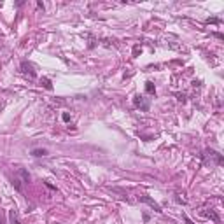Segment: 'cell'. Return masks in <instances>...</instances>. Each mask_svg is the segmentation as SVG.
<instances>
[{
  "instance_id": "7a4b0ae2",
  "label": "cell",
  "mask_w": 224,
  "mask_h": 224,
  "mask_svg": "<svg viewBox=\"0 0 224 224\" xmlns=\"http://www.w3.org/2000/svg\"><path fill=\"white\" fill-rule=\"evenodd\" d=\"M140 201H145V203H149V205H151V207H152L156 212H161V207H159V205L154 201V200H152V198H149V196H140Z\"/></svg>"
},
{
  "instance_id": "4fadbf2b",
  "label": "cell",
  "mask_w": 224,
  "mask_h": 224,
  "mask_svg": "<svg viewBox=\"0 0 224 224\" xmlns=\"http://www.w3.org/2000/svg\"><path fill=\"white\" fill-rule=\"evenodd\" d=\"M63 121H65V123H68V121H70V116H68L67 112H65V114H63Z\"/></svg>"
},
{
  "instance_id": "5bb4252c",
  "label": "cell",
  "mask_w": 224,
  "mask_h": 224,
  "mask_svg": "<svg viewBox=\"0 0 224 224\" xmlns=\"http://www.w3.org/2000/svg\"><path fill=\"white\" fill-rule=\"evenodd\" d=\"M184 221H186V224H193V221H191V219H187L186 215H184Z\"/></svg>"
},
{
  "instance_id": "30bf717a",
  "label": "cell",
  "mask_w": 224,
  "mask_h": 224,
  "mask_svg": "<svg viewBox=\"0 0 224 224\" xmlns=\"http://www.w3.org/2000/svg\"><path fill=\"white\" fill-rule=\"evenodd\" d=\"M205 215H207V217H212L215 223H219V215H217V214H214V212H205Z\"/></svg>"
},
{
  "instance_id": "6da1fadb",
  "label": "cell",
  "mask_w": 224,
  "mask_h": 224,
  "mask_svg": "<svg viewBox=\"0 0 224 224\" xmlns=\"http://www.w3.org/2000/svg\"><path fill=\"white\" fill-rule=\"evenodd\" d=\"M203 158H205V163H212V159H214L215 165H223V161H224L223 156L219 152H215V151H205Z\"/></svg>"
},
{
  "instance_id": "8fae6325",
  "label": "cell",
  "mask_w": 224,
  "mask_h": 224,
  "mask_svg": "<svg viewBox=\"0 0 224 224\" xmlns=\"http://www.w3.org/2000/svg\"><path fill=\"white\" fill-rule=\"evenodd\" d=\"M42 84H44L46 89H53V84H51V81L49 79H42Z\"/></svg>"
},
{
  "instance_id": "9c48e42d",
  "label": "cell",
  "mask_w": 224,
  "mask_h": 224,
  "mask_svg": "<svg viewBox=\"0 0 224 224\" xmlns=\"http://www.w3.org/2000/svg\"><path fill=\"white\" fill-rule=\"evenodd\" d=\"M13 184H14V187H16L18 191H21V180H19L18 177H14L13 179Z\"/></svg>"
},
{
  "instance_id": "5b68a950",
  "label": "cell",
  "mask_w": 224,
  "mask_h": 224,
  "mask_svg": "<svg viewBox=\"0 0 224 224\" xmlns=\"http://www.w3.org/2000/svg\"><path fill=\"white\" fill-rule=\"evenodd\" d=\"M32 156H35V158L47 156V151H46V149H33V151H32Z\"/></svg>"
},
{
  "instance_id": "ba28073f",
  "label": "cell",
  "mask_w": 224,
  "mask_h": 224,
  "mask_svg": "<svg viewBox=\"0 0 224 224\" xmlns=\"http://www.w3.org/2000/svg\"><path fill=\"white\" fill-rule=\"evenodd\" d=\"M9 217H11V223H13V224H21V223H19V219H18V214H16V210H11V212H9Z\"/></svg>"
},
{
  "instance_id": "3957f363",
  "label": "cell",
  "mask_w": 224,
  "mask_h": 224,
  "mask_svg": "<svg viewBox=\"0 0 224 224\" xmlns=\"http://www.w3.org/2000/svg\"><path fill=\"white\" fill-rule=\"evenodd\" d=\"M133 103H135V105H137V107H142L144 110H147V109H149V105H147V103H145V102H144V96H140V95H137V96H135V100H133Z\"/></svg>"
},
{
  "instance_id": "9a60e30c",
  "label": "cell",
  "mask_w": 224,
  "mask_h": 224,
  "mask_svg": "<svg viewBox=\"0 0 224 224\" xmlns=\"http://www.w3.org/2000/svg\"><path fill=\"white\" fill-rule=\"evenodd\" d=\"M0 224H5V223H4V219H2V217H0Z\"/></svg>"
},
{
  "instance_id": "277c9868",
  "label": "cell",
  "mask_w": 224,
  "mask_h": 224,
  "mask_svg": "<svg viewBox=\"0 0 224 224\" xmlns=\"http://www.w3.org/2000/svg\"><path fill=\"white\" fill-rule=\"evenodd\" d=\"M21 68H23V72H25V74H28L30 77H35V72L32 70V65H30V63L23 61V63H21Z\"/></svg>"
},
{
  "instance_id": "8992f818",
  "label": "cell",
  "mask_w": 224,
  "mask_h": 224,
  "mask_svg": "<svg viewBox=\"0 0 224 224\" xmlns=\"http://www.w3.org/2000/svg\"><path fill=\"white\" fill-rule=\"evenodd\" d=\"M145 91L149 93V95H154V93H156V88H154V84H152L151 81L145 82Z\"/></svg>"
},
{
  "instance_id": "52a82bcc",
  "label": "cell",
  "mask_w": 224,
  "mask_h": 224,
  "mask_svg": "<svg viewBox=\"0 0 224 224\" xmlns=\"http://www.w3.org/2000/svg\"><path fill=\"white\" fill-rule=\"evenodd\" d=\"M19 175H21V179H23V182H30V175H28V172L25 170V168H19V172H18Z\"/></svg>"
},
{
  "instance_id": "7c38bea8",
  "label": "cell",
  "mask_w": 224,
  "mask_h": 224,
  "mask_svg": "<svg viewBox=\"0 0 224 224\" xmlns=\"http://www.w3.org/2000/svg\"><path fill=\"white\" fill-rule=\"evenodd\" d=\"M207 23H208V25H215V23H221V19H219V18H208V19H207Z\"/></svg>"
}]
</instances>
